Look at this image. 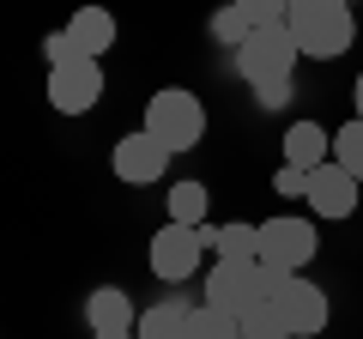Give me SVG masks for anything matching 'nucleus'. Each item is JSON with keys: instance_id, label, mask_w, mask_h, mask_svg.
Segmentation results:
<instances>
[{"instance_id": "obj_1", "label": "nucleus", "mask_w": 363, "mask_h": 339, "mask_svg": "<svg viewBox=\"0 0 363 339\" xmlns=\"http://www.w3.org/2000/svg\"><path fill=\"white\" fill-rule=\"evenodd\" d=\"M285 25H291V37H297V49L309 61H339L357 43V13L345 0H291Z\"/></svg>"}, {"instance_id": "obj_2", "label": "nucleus", "mask_w": 363, "mask_h": 339, "mask_svg": "<svg viewBox=\"0 0 363 339\" xmlns=\"http://www.w3.org/2000/svg\"><path fill=\"white\" fill-rule=\"evenodd\" d=\"M291 273H272V267L260 261H212L206 273V303L224 315H248L255 303H272L279 291H285Z\"/></svg>"}, {"instance_id": "obj_3", "label": "nucleus", "mask_w": 363, "mask_h": 339, "mask_svg": "<svg viewBox=\"0 0 363 339\" xmlns=\"http://www.w3.org/2000/svg\"><path fill=\"white\" fill-rule=\"evenodd\" d=\"M145 133H152L169 157L194 152V145L206 140V104H200L194 91H182V85H164V91L145 104Z\"/></svg>"}, {"instance_id": "obj_4", "label": "nucleus", "mask_w": 363, "mask_h": 339, "mask_svg": "<svg viewBox=\"0 0 363 339\" xmlns=\"http://www.w3.org/2000/svg\"><path fill=\"white\" fill-rule=\"evenodd\" d=\"M255 261L272 267V273H309L315 248H321V236H315L309 218H291V212H279V218H260L255 224Z\"/></svg>"}, {"instance_id": "obj_5", "label": "nucleus", "mask_w": 363, "mask_h": 339, "mask_svg": "<svg viewBox=\"0 0 363 339\" xmlns=\"http://www.w3.org/2000/svg\"><path fill=\"white\" fill-rule=\"evenodd\" d=\"M303 61L297 37H291V25H260L255 37L236 49V73L248 79V91H260V85H279V79H291Z\"/></svg>"}, {"instance_id": "obj_6", "label": "nucleus", "mask_w": 363, "mask_h": 339, "mask_svg": "<svg viewBox=\"0 0 363 339\" xmlns=\"http://www.w3.org/2000/svg\"><path fill=\"white\" fill-rule=\"evenodd\" d=\"M145 261H152V273L164 279V285L194 279L200 261H206V236H200V224H164V230L152 236V248H145Z\"/></svg>"}, {"instance_id": "obj_7", "label": "nucleus", "mask_w": 363, "mask_h": 339, "mask_svg": "<svg viewBox=\"0 0 363 339\" xmlns=\"http://www.w3.org/2000/svg\"><path fill=\"white\" fill-rule=\"evenodd\" d=\"M272 303H279V315H285L291 339H315V333H327V321H333V303H327V291L315 285L309 273H291L285 291H279Z\"/></svg>"}, {"instance_id": "obj_8", "label": "nucleus", "mask_w": 363, "mask_h": 339, "mask_svg": "<svg viewBox=\"0 0 363 339\" xmlns=\"http://www.w3.org/2000/svg\"><path fill=\"white\" fill-rule=\"evenodd\" d=\"M97 97H104V67L91 61V55H73V61L49 67V104L61 116H85Z\"/></svg>"}, {"instance_id": "obj_9", "label": "nucleus", "mask_w": 363, "mask_h": 339, "mask_svg": "<svg viewBox=\"0 0 363 339\" xmlns=\"http://www.w3.org/2000/svg\"><path fill=\"white\" fill-rule=\"evenodd\" d=\"M109 170H116V182H133V188H145V182H164V170H169V152L152 140V133H121L116 140V152H109Z\"/></svg>"}, {"instance_id": "obj_10", "label": "nucleus", "mask_w": 363, "mask_h": 339, "mask_svg": "<svg viewBox=\"0 0 363 339\" xmlns=\"http://www.w3.org/2000/svg\"><path fill=\"white\" fill-rule=\"evenodd\" d=\"M357 176H351L345 164H333V157H327L321 170H309V212L315 218H351V212H357Z\"/></svg>"}, {"instance_id": "obj_11", "label": "nucleus", "mask_w": 363, "mask_h": 339, "mask_svg": "<svg viewBox=\"0 0 363 339\" xmlns=\"http://www.w3.org/2000/svg\"><path fill=\"white\" fill-rule=\"evenodd\" d=\"M121 25L109 6H79L73 18H67V43H73V55H91V61H104L109 49H116Z\"/></svg>"}, {"instance_id": "obj_12", "label": "nucleus", "mask_w": 363, "mask_h": 339, "mask_svg": "<svg viewBox=\"0 0 363 339\" xmlns=\"http://www.w3.org/2000/svg\"><path fill=\"white\" fill-rule=\"evenodd\" d=\"M85 327L91 333H133V327H140V309L128 303L121 285H97L85 297Z\"/></svg>"}, {"instance_id": "obj_13", "label": "nucleus", "mask_w": 363, "mask_h": 339, "mask_svg": "<svg viewBox=\"0 0 363 339\" xmlns=\"http://www.w3.org/2000/svg\"><path fill=\"white\" fill-rule=\"evenodd\" d=\"M327 157H333V133L321 128V121H291L285 128V164H297V170H321Z\"/></svg>"}, {"instance_id": "obj_14", "label": "nucleus", "mask_w": 363, "mask_h": 339, "mask_svg": "<svg viewBox=\"0 0 363 339\" xmlns=\"http://www.w3.org/2000/svg\"><path fill=\"white\" fill-rule=\"evenodd\" d=\"M188 315H194V303H182V297H164V303H152V309L140 315L133 339H188Z\"/></svg>"}, {"instance_id": "obj_15", "label": "nucleus", "mask_w": 363, "mask_h": 339, "mask_svg": "<svg viewBox=\"0 0 363 339\" xmlns=\"http://www.w3.org/2000/svg\"><path fill=\"white\" fill-rule=\"evenodd\" d=\"M206 206H212L206 182H176L169 188V224H206Z\"/></svg>"}, {"instance_id": "obj_16", "label": "nucleus", "mask_w": 363, "mask_h": 339, "mask_svg": "<svg viewBox=\"0 0 363 339\" xmlns=\"http://www.w3.org/2000/svg\"><path fill=\"white\" fill-rule=\"evenodd\" d=\"M188 339H242V321L224 309H212V303H200L194 315H188Z\"/></svg>"}, {"instance_id": "obj_17", "label": "nucleus", "mask_w": 363, "mask_h": 339, "mask_svg": "<svg viewBox=\"0 0 363 339\" xmlns=\"http://www.w3.org/2000/svg\"><path fill=\"white\" fill-rule=\"evenodd\" d=\"M255 224H218V236H212V255L218 261H255Z\"/></svg>"}, {"instance_id": "obj_18", "label": "nucleus", "mask_w": 363, "mask_h": 339, "mask_svg": "<svg viewBox=\"0 0 363 339\" xmlns=\"http://www.w3.org/2000/svg\"><path fill=\"white\" fill-rule=\"evenodd\" d=\"M242 321V339H291L285 315H279V303H255L248 315H236Z\"/></svg>"}, {"instance_id": "obj_19", "label": "nucleus", "mask_w": 363, "mask_h": 339, "mask_svg": "<svg viewBox=\"0 0 363 339\" xmlns=\"http://www.w3.org/2000/svg\"><path fill=\"white\" fill-rule=\"evenodd\" d=\"M333 164H345L351 176L363 182V116H351L345 128L333 133Z\"/></svg>"}, {"instance_id": "obj_20", "label": "nucleus", "mask_w": 363, "mask_h": 339, "mask_svg": "<svg viewBox=\"0 0 363 339\" xmlns=\"http://www.w3.org/2000/svg\"><path fill=\"white\" fill-rule=\"evenodd\" d=\"M212 37H218L224 49H242V43L255 37V25H248V13L230 0V6H218V13H212Z\"/></svg>"}, {"instance_id": "obj_21", "label": "nucleus", "mask_w": 363, "mask_h": 339, "mask_svg": "<svg viewBox=\"0 0 363 339\" xmlns=\"http://www.w3.org/2000/svg\"><path fill=\"white\" fill-rule=\"evenodd\" d=\"M236 6H242L248 13V25H285V13H291V0H236Z\"/></svg>"}, {"instance_id": "obj_22", "label": "nucleus", "mask_w": 363, "mask_h": 339, "mask_svg": "<svg viewBox=\"0 0 363 339\" xmlns=\"http://www.w3.org/2000/svg\"><path fill=\"white\" fill-rule=\"evenodd\" d=\"M272 188L285 200H303L309 194V170H297V164H279V176H272Z\"/></svg>"}, {"instance_id": "obj_23", "label": "nucleus", "mask_w": 363, "mask_h": 339, "mask_svg": "<svg viewBox=\"0 0 363 339\" xmlns=\"http://www.w3.org/2000/svg\"><path fill=\"white\" fill-rule=\"evenodd\" d=\"M255 97H260V109H285V104H291V79H279V85H260Z\"/></svg>"}, {"instance_id": "obj_24", "label": "nucleus", "mask_w": 363, "mask_h": 339, "mask_svg": "<svg viewBox=\"0 0 363 339\" xmlns=\"http://www.w3.org/2000/svg\"><path fill=\"white\" fill-rule=\"evenodd\" d=\"M43 55H49V67L73 61V43H67V30H49V43H43Z\"/></svg>"}, {"instance_id": "obj_25", "label": "nucleus", "mask_w": 363, "mask_h": 339, "mask_svg": "<svg viewBox=\"0 0 363 339\" xmlns=\"http://www.w3.org/2000/svg\"><path fill=\"white\" fill-rule=\"evenodd\" d=\"M351 104H357V116H363V73H357V91H351Z\"/></svg>"}, {"instance_id": "obj_26", "label": "nucleus", "mask_w": 363, "mask_h": 339, "mask_svg": "<svg viewBox=\"0 0 363 339\" xmlns=\"http://www.w3.org/2000/svg\"><path fill=\"white\" fill-rule=\"evenodd\" d=\"M91 339H133V333H91Z\"/></svg>"}, {"instance_id": "obj_27", "label": "nucleus", "mask_w": 363, "mask_h": 339, "mask_svg": "<svg viewBox=\"0 0 363 339\" xmlns=\"http://www.w3.org/2000/svg\"><path fill=\"white\" fill-rule=\"evenodd\" d=\"M345 6H351V0H345Z\"/></svg>"}]
</instances>
